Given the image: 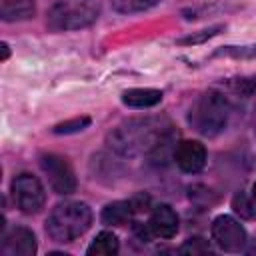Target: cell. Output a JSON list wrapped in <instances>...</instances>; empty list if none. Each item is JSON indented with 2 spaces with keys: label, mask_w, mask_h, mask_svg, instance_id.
I'll use <instances>...</instances> for the list:
<instances>
[{
  "label": "cell",
  "mask_w": 256,
  "mask_h": 256,
  "mask_svg": "<svg viewBox=\"0 0 256 256\" xmlns=\"http://www.w3.org/2000/svg\"><path fill=\"white\" fill-rule=\"evenodd\" d=\"M98 8L84 0H60L48 12L50 30H78L94 24Z\"/></svg>",
  "instance_id": "cell-4"
},
{
  "label": "cell",
  "mask_w": 256,
  "mask_h": 256,
  "mask_svg": "<svg viewBox=\"0 0 256 256\" xmlns=\"http://www.w3.org/2000/svg\"><path fill=\"white\" fill-rule=\"evenodd\" d=\"M8 54H10V52H8V44H6V42H2V60H6V58H8Z\"/></svg>",
  "instance_id": "cell-22"
},
{
  "label": "cell",
  "mask_w": 256,
  "mask_h": 256,
  "mask_svg": "<svg viewBox=\"0 0 256 256\" xmlns=\"http://www.w3.org/2000/svg\"><path fill=\"white\" fill-rule=\"evenodd\" d=\"M158 0H112V6L118 10V12H142V10H148L150 6H154Z\"/></svg>",
  "instance_id": "cell-16"
},
{
  "label": "cell",
  "mask_w": 256,
  "mask_h": 256,
  "mask_svg": "<svg viewBox=\"0 0 256 256\" xmlns=\"http://www.w3.org/2000/svg\"><path fill=\"white\" fill-rule=\"evenodd\" d=\"M180 254H206L210 252V246L204 238L200 236H194V238H188L180 248H178Z\"/></svg>",
  "instance_id": "cell-18"
},
{
  "label": "cell",
  "mask_w": 256,
  "mask_h": 256,
  "mask_svg": "<svg viewBox=\"0 0 256 256\" xmlns=\"http://www.w3.org/2000/svg\"><path fill=\"white\" fill-rule=\"evenodd\" d=\"M162 100V92L154 88H130L122 94V102L130 108H150Z\"/></svg>",
  "instance_id": "cell-11"
},
{
  "label": "cell",
  "mask_w": 256,
  "mask_h": 256,
  "mask_svg": "<svg viewBox=\"0 0 256 256\" xmlns=\"http://www.w3.org/2000/svg\"><path fill=\"white\" fill-rule=\"evenodd\" d=\"M40 168L48 176V182L56 194H72L76 190V176L70 162L58 154H42Z\"/></svg>",
  "instance_id": "cell-6"
},
{
  "label": "cell",
  "mask_w": 256,
  "mask_h": 256,
  "mask_svg": "<svg viewBox=\"0 0 256 256\" xmlns=\"http://www.w3.org/2000/svg\"><path fill=\"white\" fill-rule=\"evenodd\" d=\"M174 160H176L178 168L188 174L200 172L206 164V148L196 140H184L176 146Z\"/></svg>",
  "instance_id": "cell-8"
},
{
  "label": "cell",
  "mask_w": 256,
  "mask_h": 256,
  "mask_svg": "<svg viewBox=\"0 0 256 256\" xmlns=\"http://www.w3.org/2000/svg\"><path fill=\"white\" fill-rule=\"evenodd\" d=\"M218 30H222V26H214V28L202 30L200 34H194V36H186V38H182V40H178V42H180V44H198V42H202V40H208V38L216 36V34H218Z\"/></svg>",
  "instance_id": "cell-20"
},
{
  "label": "cell",
  "mask_w": 256,
  "mask_h": 256,
  "mask_svg": "<svg viewBox=\"0 0 256 256\" xmlns=\"http://www.w3.org/2000/svg\"><path fill=\"white\" fill-rule=\"evenodd\" d=\"M232 208H234V212L240 214L242 218H248V220L256 218V202H254L250 196H246L244 192L234 194V198H232Z\"/></svg>",
  "instance_id": "cell-15"
},
{
  "label": "cell",
  "mask_w": 256,
  "mask_h": 256,
  "mask_svg": "<svg viewBox=\"0 0 256 256\" xmlns=\"http://www.w3.org/2000/svg\"><path fill=\"white\" fill-rule=\"evenodd\" d=\"M92 224V210L84 202H64L58 204L48 220L46 232L54 242H72L82 236Z\"/></svg>",
  "instance_id": "cell-2"
},
{
  "label": "cell",
  "mask_w": 256,
  "mask_h": 256,
  "mask_svg": "<svg viewBox=\"0 0 256 256\" xmlns=\"http://www.w3.org/2000/svg\"><path fill=\"white\" fill-rule=\"evenodd\" d=\"M216 56H234V58H248L256 56V46H226L222 50H216Z\"/></svg>",
  "instance_id": "cell-19"
},
{
  "label": "cell",
  "mask_w": 256,
  "mask_h": 256,
  "mask_svg": "<svg viewBox=\"0 0 256 256\" xmlns=\"http://www.w3.org/2000/svg\"><path fill=\"white\" fill-rule=\"evenodd\" d=\"M12 198L14 204L24 214H36L46 202V192L40 180L32 174H18L12 180Z\"/></svg>",
  "instance_id": "cell-5"
},
{
  "label": "cell",
  "mask_w": 256,
  "mask_h": 256,
  "mask_svg": "<svg viewBox=\"0 0 256 256\" xmlns=\"http://www.w3.org/2000/svg\"><path fill=\"white\" fill-rule=\"evenodd\" d=\"M212 240L226 252H238L246 244V232L236 218L222 214L212 222Z\"/></svg>",
  "instance_id": "cell-7"
},
{
  "label": "cell",
  "mask_w": 256,
  "mask_h": 256,
  "mask_svg": "<svg viewBox=\"0 0 256 256\" xmlns=\"http://www.w3.org/2000/svg\"><path fill=\"white\" fill-rule=\"evenodd\" d=\"M252 198L256 200V182H254V186H252Z\"/></svg>",
  "instance_id": "cell-23"
},
{
  "label": "cell",
  "mask_w": 256,
  "mask_h": 256,
  "mask_svg": "<svg viewBox=\"0 0 256 256\" xmlns=\"http://www.w3.org/2000/svg\"><path fill=\"white\" fill-rule=\"evenodd\" d=\"M170 136V124L164 118H136L116 126L108 134V144L122 156L152 152Z\"/></svg>",
  "instance_id": "cell-1"
},
{
  "label": "cell",
  "mask_w": 256,
  "mask_h": 256,
  "mask_svg": "<svg viewBox=\"0 0 256 256\" xmlns=\"http://www.w3.org/2000/svg\"><path fill=\"white\" fill-rule=\"evenodd\" d=\"M130 204H132L134 212H142V210L148 208V204H150V196H146V194H136L134 198H130Z\"/></svg>",
  "instance_id": "cell-21"
},
{
  "label": "cell",
  "mask_w": 256,
  "mask_h": 256,
  "mask_svg": "<svg viewBox=\"0 0 256 256\" xmlns=\"http://www.w3.org/2000/svg\"><path fill=\"white\" fill-rule=\"evenodd\" d=\"M132 214H134V208H132L130 200L112 202L102 210V222L112 224V226H122L132 218Z\"/></svg>",
  "instance_id": "cell-13"
},
{
  "label": "cell",
  "mask_w": 256,
  "mask_h": 256,
  "mask_svg": "<svg viewBox=\"0 0 256 256\" xmlns=\"http://www.w3.org/2000/svg\"><path fill=\"white\" fill-rule=\"evenodd\" d=\"M36 12L34 0H4L2 4V20H28Z\"/></svg>",
  "instance_id": "cell-12"
},
{
  "label": "cell",
  "mask_w": 256,
  "mask_h": 256,
  "mask_svg": "<svg viewBox=\"0 0 256 256\" xmlns=\"http://www.w3.org/2000/svg\"><path fill=\"white\" fill-rule=\"evenodd\" d=\"M118 252V238L112 232H100L88 246V256H112Z\"/></svg>",
  "instance_id": "cell-14"
},
{
  "label": "cell",
  "mask_w": 256,
  "mask_h": 256,
  "mask_svg": "<svg viewBox=\"0 0 256 256\" xmlns=\"http://www.w3.org/2000/svg\"><path fill=\"white\" fill-rule=\"evenodd\" d=\"M0 250L4 256H32L36 252V238L32 230L18 226L2 238Z\"/></svg>",
  "instance_id": "cell-9"
},
{
  "label": "cell",
  "mask_w": 256,
  "mask_h": 256,
  "mask_svg": "<svg viewBox=\"0 0 256 256\" xmlns=\"http://www.w3.org/2000/svg\"><path fill=\"white\" fill-rule=\"evenodd\" d=\"M228 114H230V106H228L226 98L218 92H206L192 104L188 122L200 134L216 136L218 132H222L226 128Z\"/></svg>",
  "instance_id": "cell-3"
},
{
  "label": "cell",
  "mask_w": 256,
  "mask_h": 256,
  "mask_svg": "<svg viewBox=\"0 0 256 256\" xmlns=\"http://www.w3.org/2000/svg\"><path fill=\"white\" fill-rule=\"evenodd\" d=\"M88 126H90V118L88 116H80V118H72V120L56 124L54 132L56 134H74V132H80V130H84Z\"/></svg>",
  "instance_id": "cell-17"
},
{
  "label": "cell",
  "mask_w": 256,
  "mask_h": 256,
  "mask_svg": "<svg viewBox=\"0 0 256 256\" xmlns=\"http://www.w3.org/2000/svg\"><path fill=\"white\" fill-rule=\"evenodd\" d=\"M148 228L152 230V234H156L160 238H172L178 232V214L174 212L172 206L160 204L152 210Z\"/></svg>",
  "instance_id": "cell-10"
}]
</instances>
